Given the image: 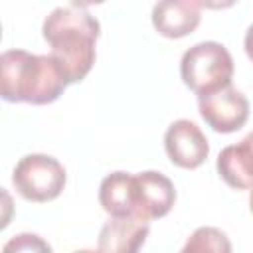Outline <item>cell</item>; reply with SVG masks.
Masks as SVG:
<instances>
[{
    "label": "cell",
    "mask_w": 253,
    "mask_h": 253,
    "mask_svg": "<svg viewBox=\"0 0 253 253\" xmlns=\"http://www.w3.org/2000/svg\"><path fill=\"white\" fill-rule=\"evenodd\" d=\"M198 109L206 125L221 134L239 130L249 119V101L233 85L198 97Z\"/></svg>",
    "instance_id": "5b68a950"
},
{
    "label": "cell",
    "mask_w": 253,
    "mask_h": 253,
    "mask_svg": "<svg viewBox=\"0 0 253 253\" xmlns=\"http://www.w3.org/2000/svg\"><path fill=\"white\" fill-rule=\"evenodd\" d=\"M42 34L65 83L83 81L95 63V43L101 34V24L89 8L77 2L53 8L42 24Z\"/></svg>",
    "instance_id": "6da1fadb"
},
{
    "label": "cell",
    "mask_w": 253,
    "mask_h": 253,
    "mask_svg": "<svg viewBox=\"0 0 253 253\" xmlns=\"http://www.w3.org/2000/svg\"><path fill=\"white\" fill-rule=\"evenodd\" d=\"M0 40H2V24H0Z\"/></svg>",
    "instance_id": "2e32d148"
},
{
    "label": "cell",
    "mask_w": 253,
    "mask_h": 253,
    "mask_svg": "<svg viewBox=\"0 0 253 253\" xmlns=\"http://www.w3.org/2000/svg\"><path fill=\"white\" fill-rule=\"evenodd\" d=\"M65 87L63 73L51 55H36L26 49L0 53V99L49 105L61 97Z\"/></svg>",
    "instance_id": "7a4b0ae2"
},
{
    "label": "cell",
    "mask_w": 253,
    "mask_h": 253,
    "mask_svg": "<svg viewBox=\"0 0 253 253\" xmlns=\"http://www.w3.org/2000/svg\"><path fill=\"white\" fill-rule=\"evenodd\" d=\"M67 182L63 164L49 154H26L12 170V184L16 192L36 204L55 200Z\"/></svg>",
    "instance_id": "277c9868"
},
{
    "label": "cell",
    "mask_w": 253,
    "mask_h": 253,
    "mask_svg": "<svg viewBox=\"0 0 253 253\" xmlns=\"http://www.w3.org/2000/svg\"><path fill=\"white\" fill-rule=\"evenodd\" d=\"M99 204L111 217H136L134 174L128 172L107 174L99 186Z\"/></svg>",
    "instance_id": "30bf717a"
},
{
    "label": "cell",
    "mask_w": 253,
    "mask_h": 253,
    "mask_svg": "<svg viewBox=\"0 0 253 253\" xmlns=\"http://www.w3.org/2000/svg\"><path fill=\"white\" fill-rule=\"evenodd\" d=\"M73 253H99V251H93V249H79V251H73Z\"/></svg>",
    "instance_id": "9a60e30c"
},
{
    "label": "cell",
    "mask_w": 253,
    "mask_h": 253,
    "mask_svg": "<svg viewBox=\"0 0 253 253\" xmlns=\"http://www.w3.org/2000/svg\"><path fill=\"white\" fill-rule=\"evenodd\" d=\"M150 225L136 217H111L103 223L97 239L99 253H138Z\"/></svg>",
    "instance_id": "9c48e42d"
},
{
    "label": "cell",
    "mask_w": 253,
    "mask_h": 253,
    "mask_svg": "<svg viewBox=\"0 0 253 253\" xmlns=\"http://www.w3.org/2000/svg\"><path fill=\"white\" fill-rule=\"evenodd\" d=\"M164 150L172 164L178 168L194 170L206 162L210 154V142L194 121L178 119L166 128Z\"/></svg>",
    "instance_id": "8992f818"
},
{
    "label": "cell",
    "mask_w": 253,
    "mask_h": 253,
    "mask_svg": "<svg viewBox=\"0 0 253 253\" xmlns=\"http://www.w3.org/2000/svg\"><path fill=\"white\" fill-rule=\"evenodd\" d=\"M2 253H53V249L38 233L26 231V233H18V235L10 237L4 243Z\"/></svg>",
    "instance_id": "4fadbf2b"
},
{
    "label": "cell",
    "mask_w": 253,
    "mask_h": 253,
    "mask_svg": "<svg viewBox=\"0 0 253 253\" xmlns=\"http://www.w3.org/2000/svg\"><path fill=\"white\" fill-rule=\"evenodd\" d=\"M14 217V198L6 188H0V231L12 223Z\"/></svg>",
    "instance_id": "5bb4252c"
},
{
    "label": "cell",
    "mask_w": 253,
    "mask_h": 253,
    "mask_svg": "<svg viewBox=\"0 0 253 253\" xmlns=\"http://www.w3.org/2000/svg\"><path fill=\"white\" fill-rule=\"evenodd\" d=\"M233 57L219 42H200L188 47L180 59V77L198 97L231 85Z\"/></svg>",
    "instance_id": "3957f363"
},
{
    "label": "cell",
    "mask_w": 253,
    "mask_h": 253,
    "mask_svg": "<svg viewBox=\"0 0 253 253\" xmlns=\"http://www.w3.org/2000/svg\"><path fill=\"white\" fill-rule=\"evenodd\" d=\"M180 253H231V241L221 229L204 225L188 237Z\"/></svg>",
    "instance_id": "7c38bea8"
},
{
    "label": "cell",
    "mask_w": 253,
    "mask_h": 253,
    "mask_svg": "<svg viewBox=\"0 0 253 253\" xmlns=\"http://www.w3.org/2000/svg\"><path fill=\"white\" fill-rule=\"evenodd\" d=\"M154 30L170 40L190 36L202 20V2L196 0H162L152 6Z\"/></svg>",
    "instance_id": "ba28073f"
},
{
    "label": "cell",
    "mask_w": 253,
    "mask_h": 253,
    "mask_svg": "<svg viewBox=\"0 0 253 253\" xmlns=\"http://www.w3.org/2000/svg\"><path fill=\"white\" fill-rule=\"evenodd\" d=\"M251 140L247 134L241 142L225 146L217 156V172L221 180L233 190H249L251 188Z\"/></svg>",
    "instance_id": "8fae6325"
},
{
    "label": "cell",
    "mask_w": 253,
    "mask_h": 253,
    "mask_svg": "<svg viewBox=\"0 0 253 253\" xmlns=\"http://www.w3.org/2000/svg\"><path fill=\"white\" fill-rule=\"evenodd\" d=\"M136 184V217L142 221H152L164 217L174 202L176 188L168 176L156 170H144L134 174Z\"/></svg>",
    "instance_id": "52a82bcc"
}]
</instances>
